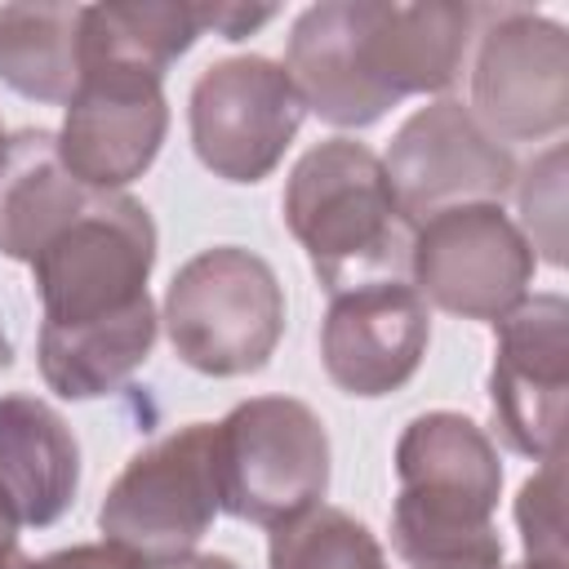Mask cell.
Wrapping results in <instances>:
<instances>
[{
    "label": "cell",
    "mask_w": 569,
    "mask_h": 569,
    "mask_svg": "<svg viewBox=\"0 0 569 569\" xmlns=\"http://www.w3.org/2000/svg\"><path fill=\"white\" fill-rule=\"evenodd\" d=\"M80 480V449L58 409L36 396H0V520L53 525Z\"/></svg>",
    "instance_id": "obj_15"
},
{
    "label": "cell",
    "mask_w": 569,
    "mask_h": 569,
    "mask_svg": "<svg viewBox=\"0 0 569 569\" xmlns=\"http://www.w3.org/2000/svg\"><path fill=\"white\" fill-rule=\"evenodd\" d=\"M520 569H529V565H520Z\"/></svg>",
    "instance_id": "obj_29"
},
{
    "label": "cell",
    "mask_w": 569,
    "mask_h": 569,
    "mask_svg": "<svg viewBox=\"0 0 569 569\" xmlns=\"http://www.w3.org/2000/svg\"><path fill=\"white\" fill-rule=\"evenodd\" d=\"M22 565H27V556L13 538V529H0V569H22Z\"/></svg>",
    "instance_id": "obj_24"
},
{
    "label": "cell",
    "mask_w": 569,
    "mask_h": 569,
    "mask_svg": "<svg viewBox=\"0 0 569 569\" xmlns=\"http://www.w3.org/2000/svg\"><path fill=\"white\" fill-rule=\"evenodd\" d=\"M160 569H236L227 556H182L173 565H160Z\"/></svg>",
    "instance_id": "obj_25"
},
{
    "label": "cell",
    "mask_w": 569,
    "mask_h": 569,
    "mask_svg": "<svg viewBox=\"0 0 569 569\" xmlns=\"http://www.w3.org/2000/svg\"><path fill=\"white\" fill-rule=\"evenodd\" d=\"M89 196L93 191L80 187L58 160V133H18L0 160V253L36 262L40 249L89 204Z\"/></svg>",
    "instance_id": "obj_16"
},
{
    "label": "cell",
    "mask_w": 569,
    "mask_h": 569,
    "mask_svg": "<svg viewBox=\"0 0 569 569\" xmlns=\"http://www.w3.org/2000/svg\"><path fill=\"white\" fill-rule=\"evenodd\" d=\"M471 102L502 138H547L569 120V44L565 31L529 9H498L480 40Z\"/></svg>",
    "instance_id": "obj_13"
},
{
    "label": "cell",
    "mask_w": 569,
    "mask_h": 569,
    "mask_svg": "<svg viewBox=\"0 0 569 569\" xmlns=\"http://www.w3.org/2000/svg\"><path fill=\"white\" fill-rule=\"evenodd\" d=\"M4 147H9V138H4V129H0V160H4Z\"/></svg>",
    "instance_id": "obj_27"
},
{
    "label": "cell",
    "mask_w": 569,
    "mask_h": 569,
    "mask_svg": "<svg viewBox=\"0 0 569 569\" xmlns=\"http://www.w3.org/2000/svg\"><path fill=\"white\" fill-rule=\"evenodd\" d=\"M0 529H13V525H4V520H0Z\"/></svg>",
    "instance_id": "obj_28"
},
{
    "label": "cell",
    "mask_w": 569,
    "mask_h": 569,
    "mask_svg": "<svg viewBox=\"0 0 569 569\" xmlns=\"http://www.w3.org/2000/svg\"><path fill=\"white\" fill-rule=\"evenodd\" d=\"M569 391V307L560 293L516 302L498 320L489 400L502 440L525 458H560Z\"/></svg>",
    "instance_id": "obj_11"
},
{
    "label": "cell",
    "mask_w": 569,
    "mask_h": 569,
    "mask_svg": "<svg viewBox=\"0 0 569 569\" xmlns=\"http://www.w3.org/2000/svg\"><path fill=\"white\" fill-rule=\"evenodd\" d=\"M80 9L84 4H4L0 80L22 98L67 102L80 80Z\"/></svg>",
    "instance_id": "obj_17"
},
{
    "label": "cell",
    "mask_w": 569,
    "mask_h": 569,
    "mask_svg": "<svg viewBox=\"0 0 569 569\" xmlns=\"http://www.w3.org/2000/svg\"><path fill=\"white\" fill-rule=\"evenodd\" d=\"M382 173L400 213L418 222L453 204H498L516 164L458 102H436L405 120Z\"/></svg>",
    "instance_id": "obj_12"
},
{
    "label": "cell",
    "mask_w": 569,
    "mask_h": 569,
    "mask_svg": "<svg viewBox=\"0 0 569 569\" xmlns=\"http://www.w3.org/2000/svg\"><path fill=\"white\" fill-rule=\"evenodd\" d=\"M218 511L253 525H284L311 511L329 480V440L302 400L262 396L213 427Z\"/></svg>",
    "instance_id": "obj_6"
},
{
    "label": "cell",
    "mask_w": 569,
    "mask_h": 569,
    "mask_svg": "<svg viewBox=\"0 0 569 569\" xmlns=\"http://www.w3.org/2000/svg\"><path fill=\"white\" fill-rule=\"evenodd\" d=\"M467 4H311L289 36V80L329 124H373L405 93L445 89L467 53Z\"/></svg>",
    "instance_id": "obj_2"
},
{
    "label": "cell",
    "mask_w": 569,
    "mask_h": 569,
    "mask_svg": "<svg viewBox=\"0 0 569 569\" xmlns=\"http://www.w3.org/2000/svg\"><path fill=\"white\" fill-rule=\"evenodd\" d=\"M22 569H142V565H133L124 551L102 542V547H71V551H58L44 560H27Z\"/></svg>",
    "instance_id": "obj_22"
},
{
    "label": "cell",
    "mask_w": 569,
    "mask_h": 569,
    "mask_svg": "<svg viewBox=\"0 0 569 569\" xmlns=\"http://www.w3.org/2000/svg\"><path fill=\"white\" fill-rule=\"evenodd\" d=\"M13 360V351H9V338H4V329H0V369Z\"/></svg>",
    "instance_id": "obj_26"
},
{
    "label": "cell",
    "mask_w": 569,
    "mask_h": 569,
    "mask_svg": "<svg viewBox=\"0 0 569 569\" xmlns=\"http://www.w3.org/2000/svg\"><path fill=\"white\" fill-rule=\"evenodd\" d=\"M276 18V9H244V4H204V31L213 27L218 36H227V40H240V36H249L253 27H262V22H271Z\"/></svg>",
    "instance_id": "obj_23"
},
{
    "label": "cell",
    "mask_w": 569,
    "mask_h": 569,
    "mask_svg": "<svg viewBox=\"0 0 569 569\" xmlns=\"http://www.w3.org/2000/svg\"><path fill=\"white\" fill-rule=\"evenodd\" d=\"M218 511V462H213V427L191 422L182 431L160 436L102 498L98 525L116 551H124L142 569L173 565L191 556Z\"/></svg>",
    "instance_id": "obj_7"
},
{
    "label": "cell",
    "mask_w": 569,
    "mask_h": 569,
    "mask_svg": "<svg viewBox=\"0 0 569 569\" xmlns=\"http://www.w3.org/2000/svg\"><path fill=\"white\" fill-rule=\"evenodd\" d=\"M271 569H387V560L360 520L311 507L271 529Z\"/></svg>",
    "instance_id": "obj_19"
},
{
    "label": "cell",
    "mask_w": 569,
    "mask_h": 569,
    "mask_svg": "<svg viewBox=\"0 0 569 569\" xmlns=\"http://www.w3.org/2000/svg\"><path fill=\"white\" fill-rule=\"evenodd\" d=\"M302 124V98L271 58L213 62L191 89V147L227 182L267 178Z\"/></svg>",
    "instance_id": "obj_9"
},
{
    "label": "cell",
    "mask_w": 569,
    "mask_h": 569,
    "mask_svg": "<svg viewBox=\"0 0 569 569\" xmlns=\"http://www.w3.org/2000/svg\"><path fill=\"white\" fill-rule=\"evenodd\" d=\"M204 31V4L147 0V4H84L80 9V67L120 62L151 76Z\"/></svg>",
    "instance_id": "obj_18"
},
{
    "label": "cell",
    "mask_w": 569,
    "mask_h": 569,
    "mask_svg": "<svg viewBox=\"0 0 569 569\" xmlns=\"http://www.w3.org/2000/svg\"><path fill=\"white\" fill-rule=\"evenodd\" d=\"M169 129L160 76L93 62L80 67L76 93L67 98V124L58 133V160L89 191L133 182L160 151Z\"/></svg>",
    "instance_id": "obj_10"
},
{
    "label": "cell",
    "mask_w": 569,
    "mask_h": 569,
    "mask_svg": "<svg viewBox=\"0 0 569 569\" xmlns=\"http://www.w3.org/2000/svg\"><path fill=\"white\" fill-rule=\"evenodd\" d=\"M400 498L391 542L409 569H502L493 507L502 467L489 436L462 413H422L396 445Z\"/></svg>",
    "instance_id": "obj_3"
},
{
    "label": "cell",
    "mask_w": 569,
    "mask_h": 569,
    "mask_svg": "<svg viewBox=\"0 0 569 569\" xmlns=\"http://www.w3.org/2000/svg\"><path fill=\"white\" fill-rule=\"evenodd\" d=\"M284 222L329 293L396 280L409 267L413 222L400 213L382 160L360 142L333 138L293 164Z\"/></svg>",
    "instance_id": "obj_4"
},
{
    "label": "cell",
    "mask_w": 569,
    "mask_h": 569,
    "mask_svg": "<svg viewBox=\"0 0 569 569\" xmlns=\"http://www.w3.org/2000/svg\"><path fill=\"white\" fill-rule=\"evenodd\" d=\"M164 325L173 351L213 378L253 373L271 360L284 329L276 271L236 244L196 253L169 284Z\"/></svg>",
    "instance_id": "obj_5"
},
{
    "label": "cell",
    "mask_w": 569,
    "mask_h": 569,
    "mask_svg": "<svg viewBox=\"0 0 569 569\" xmlns=\"http://www.w3.org/2000/svg\"><path fill=\"white\" fill-rule=\"evenodd\" d=\"M431 338L427 302L413 284L373 280L333 293L320 356L347 396H387L413 378Z\"/></svg>",
    "instance_id": "obj_14"
},
{
    "label": "cell",
    "mask_w": 569,
    "mask_h": 569,
    "mask_svg": "<svg viewBox=\"0 0 569 569\" xmlns=\"http://www.w3.org/2000/svg\"><path fill=\"white\" fill-rule=\"evenodd\" d=\"M565 151L551 147L533 169L529 182L520 187V209L525 227L533 231V249L547 253V262H565Z\"/></svg>",
    "instance_id": "obj_21"
},
{
    "label": "cell",
    "mask_w": 569,
    "mask_h": 569,
    "mask_svg": "<svg viewBox=\"0 0 569 569\" xmlns=\"http://www.w3.org/2000/svg\"><path fill=\"white\" fill-rule=\"evenodd\" d=\"M516 520L525 529L529 569H565V502H560V458H547L533 480H525Z\"/></svg>",
    "instance_id": "obj_20"
},
{
    "label": "cell",
    "mask_w": 569,
    "mask_h": 569,
    "mask_svg": "<svg viewBox=\"0 0 569 569\" xmlns=\"http://www.w3.org/2000/svg\"><path fill=\"white\" fill-rule=\"evenodd\" d=\"M151 262L156 227L138 200L116 191H93L40 249L31 262L44 307L40 373L58 396H107L147 360L156 342Z\"/></svg>",
    "instance_id": "obj_1"
},
{
    "label": "cell",
    "mask_w": 569,
    "mask_h": 569,
    "mask_svg": "<svg viewBox=\"0 0 569 569\" xmlns=\"http://www.w3.org/2000/svg\"><path fill=\"white\" fill-rule=\"evenodd\" d=\"M409 271L436 307L462 320H502L525 302L533 249L498 204H453L413 231Z\"/></svg>",
    "instance_id": "obj_8"
}]
</instances>
